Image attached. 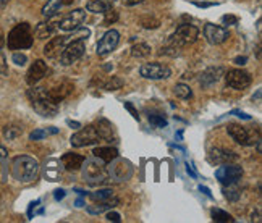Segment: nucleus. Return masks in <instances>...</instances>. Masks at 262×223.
<instances>
[{
	"label": "nucleus",
	"instance_id": "nucleus-1",
	"mask_svg": "<svg viewBox=\"0 0 262 223\" xmlns=\"http://www.w3.org/2000/svg\"><path fill=\"white\" fill-rule=\"evenodd\" d=\"M28 97L31 100L33 108L44 118H54L58 114V104L49 97L46 87H31L28 91Z\"/></svg>",
	"mask_w": 262,
	"mask_h": 223
},
{
	"label": "nucleus",
	"instance_id": "nucleus-2",
	"mask_svg": "<svg viewBox=\"0 0 262 223\" xmlns=\"http://www.w3.org/2000/svg\"><path fill=\"white\" fill-rule=\"evenodd\" d=\"M39 173V162L29 155H18L12 160V176L19 183H31Z\"/></svg>",
	"mask_w": 262,
	"mask_h": 223
},
{
	"label": "nucleus",
	"instance_id": "nucleus-3",
	"mask_svg": "<svg viewBox=\"0 0 262 223\" xmlns=\"http://www.w3.org/2000/svg\"><path fill=\"white\" fill-rule=\"evenodd\" d=\"M33 42H34V34L29 23L16 25L12 31L8 33V37H7V46L10 50L29 49V47H33Z\"/></svg>",
	"mask_w": 262,
	"mask_h": 223
},
{
	"label": "nucleus",
	"instance_id": "nucleus-4",
	"mask_svg": "<svg viewBox=\"0 0 262 223\" xmlns=\"http://www.w3.org/2000/svg\"><path fill=\"white\" fill-rule=\"evenodd\" d=\"M83 178L91 185H97V183H104L108 178V171L105 167V162L100 159H88L83 162Z\"/></svg>",
	"mask_w": 262,
	"mask_h": 223
},
{
	"label": "nucleus",
	"instance_id": "nucleus-5",
	"mask_svg": "<svg viewBox=\"0 0 262 223\" xmlns=\"http://www.w3.org/2000/svg\"><path fill=\"white\" fill-rule=\"evenodd\" d=\"M199 37V29L193 25H180L177 28V31L173 33V36L170 37L168 44H172L178 49H183L186 46L194 44Z\"/></svg>",
	"mask_w": 262,
	"mask_h": 223
},
{
	"label": "nucleus",
	"instance_id": "nucleus-6",
	"mask_svg": "<svg viewBox=\"0 0 262 223\" xmlns=\"http://www.w3.org/2000/svg\"><path fill=\"white\" fill-rule=\"evenodd\" d=\"M86 52V39L84 37H78L73 42H70L65 46V49L60 54V63L63 66H70L76 63L79 58H81Z\"/></svg>",
	"mask_w": 262,
	"mask_h": 223
},
{
	"label": "nucleus",
	"instance_id": "nucleus-7",
	"mask_svg": "<svg viewBox=\"0 0 262 223\" xmlns=\"http://www.w3.org/2000/svg\"><path fill=\"white\" fill-rule=\"evenodd\" d=\"M215 178L224 186L235 185L243 178V168L239 165H235L233 162H231V164H224V167H219L215 170Z\"/></svg>",
	"mask_w": 262,
	"mask_h": 223
},
{
	"label": "nucleus",
	"instance_id": "nucleus-8",
	"mask_svg": "<svg viewBox=\"0 0 262 223\" xmlns=\"http://www.w3.org/2000/svg\"><path fill=\"white\" fill-rule=\"evenodd\" d=\"M70 143H72L73 147H86V146H93V144H97L100 143V136L97 133V129L94 125H89L86 128H83L81 131H78L72 136L70 139Z\"/></svg>",
	"mask_w": 262,
	"mask_h": 223
},
{
	"label": "nucleus",
	"instance_id": "nucleus-9",
	"mask_svg": "<svg viewBox=\"0 0 262 223\" xmlns=\"http://www.w3.org/2000/svg\"><path fill=\"white\" fill-rule=\"evenodd\" d=\"M120 44V33L117 29H108V31L100 37V40L97 42V49L96 52L99 57H107L108 54H112L114 50L118 47Z\"/></svg>",
	"mask_w": 262,
	"mask_h": 223
},
{
	"label": "nucleus",
	"instance_id": "nucleus-10",
	"mask_svg": "<svg viewBox=\"0 0 262 223\" xmlns=\"http://www.w3.org/2000/svg\"><path fill=\"white\" fill-rule=\"evenodd\" d=\"M225 81L228 87L235 91H245L253 83V78H251V75L245 72V70H230L225 75Z\"/></svg>",
	"mask_w": 262,
	"mask_h": 223
},
{
	"label": "nucleus",
	"instance_id": "nucleus-11",
	"mask_svg": "<svg viewBox=\"0 0 262 223\" xmlns=\"http://www.w3.org/2000/svg\"><path fill=\"white\" fill-rule=\"evenodd\" d=\"M139 75L146 79H167L172 76V70L162 63H144L139 68Z\"/></svg>",
	"mask_w": 262,
	"mask_h": 223
},
{
	"label": "nucleus",
	"instance_id": "nucleus-12",
	"mask_svg": "<svg viewBox=\"0 0 262 223\" xmlns=\"http://www.w3.org/2000/svg\"><path fill=\"white\" fill-rule=\"evenodd\" d=\"M107 171H108V176L114 178L115 181H126L133 175V165H131L128 160L117 157L115 160H112V165H110Z\"/></svg>",
	"mask_w": 262,
	"mask_h": 223
},
{
	"label": "nucleus",
	"instance_id": "nucleus-13",
	"mask_svg": "<svg viewBox=\"0 0 262 223\" xmlns=\"http://www.w3.org/2000/svg\"><path fill=\"white\" fill-rule=\"evenodd\" d=\"M86 21V12L83 8H76L73 12H70L62 21L58 23V29H62L65 33L76 31V29Z\"/></svg>",
	"mask_w": 262,
	"mask_h": 223
},
{
	"label": "nucleus",
	"instance_id": "nucleus-14",
	"mask_svg": "<svg viewBox=\"0 0 262 223\" xmlns=\"http://www.w3.org/2000/svg\"><path fill=\"white\" fill-rule=\"evenodd\" d=\"M204 36L207 39L209 44L212 46H219V44H224L225 40L230 37L228 29L224 26H215V25H206L204 26Z\"/></svg>",
	"mask_w": 262,
	"mask_h": 223
},
{
	"label": "nucleus",
	"instance_id": "nucleus-15",
	"mask_svg": "<svg viewBox=\"0 0 262 223\" xmlns=\"http://www.w3.org/2000/svg\"><path fill=\"white\" fill-rule=\"evenodd\" d=\"M227 133L235 143H238L241 146H253L254 144V139H251V135L248 133V129L238 123H230L227 126Z\"/></svg>",
	"mask_w": 262,
	"mask_h": 223
},
{
	"label": "nucleus",
	"instance_id": "nucleus-16",
	"mask_svg": "<svg viewBox=\"0 0 262 223\" xmlns=\"http://www.w3.org/2000/svg\"><path fill=\"white\" fill-rule=\"evenodd\" d=\"M238 155L233 150L228 149H222V147H214L209 150V162L214 165H224V164H231V162H236Z\"/></svg>",
	"mask_w": 262,
	"mask_h": 223
},
{
	"label": "nucleus",
	"instance_id": "nucleus-17",
	"mask_svg": "<svg viewBox=\"0 0 262 223\" xmlns=\"http://www.w3.org/2000/svg\"><path fill=\"white\" fill-rule=\"evenodd\" d=\"M47 65L44 60H36V62L29 66L28 73H26V83L29 86H36L39 81H41L47 75Z\"/></svg>",
	"mask_w": 262,
	"mask_h": 223
},
{
	"label": "nucleus",
	"instance_id": "nucleus-18",
	"mask_svg": "<svg viewBox=\"0 0 262 223\" xmlns=\"http://www.w3.org/2000/svg\"><path fill=\"white\" fill-rule=\"evenodd\" d=\"M67 44H68V37L67 36L52 37L44 47V55L47 58H57V57H60V54H62V50L65 49Z\"/></svg>",
	"mask_w": 262,
	"mask_h": 223
},
{
	"label": "nucleus",
	"instance_id": "nucleus-19",
	"mask_svg": "<svg viewBox=\"0 0 262 223\" xmlns=\"http://www.w3.org/2000/svg\"><path fill=\"white\" fill-rule=\"evenodd\" d=\"M73 89H75V86L72 83H68V81H65V83L52 87L50 91H47V93H49V97L52 99L55 104H60L62 100H65L70 94H72Z\"/></svg>",
	"mask_w": 262,
	"mask_h": 223
},
{
	"label": "nucleus",
	"instance_id": "nucleus-20",
	"mask_svg": "<svg viewBox=\"0 0 262 223\" xmlns=\"http://www.w3.org/2000/svg\"><path fill=\"white\" fill-rule=\"evenodd\" d=\"M60 160H62V165L65 167V170L78 171V170H81L83 162L86 160V157L75 154V152H67V154L62 155V159H60Z\"/></svg>",
	"mask_w": 262,
	"mask_h": 223
},
{
	"label": "nucleus",
	"instance_id": "nucleus-21",
	"mask_svg": "<svg viewBox=\"0 0 262 223\" xmlns=\"http://www.w3.org/2000/svg\"><path fill=\"white\" fill-rule=\"evenodd\" d=\"M224 75V68H220V66H210L207 68L206 72L199 76V84L203 86V87H210L212 84H215L217 81L220 79V76Z\"/></svg>",
	"mask_w": 262,
	"mask_h": 223
},
{
	"label": "nucleus",
	"instance_id": "nucleus-22",
	"mask_svg": "<svg viewBox=\"0 0 262 223\" xmlns=\"http://www.w3.org/2000/svg\"><path fill=\"white\" fill-rule=\"evenodd\" d=\"M120 204V199L118 197H110L108 200H104V202H94L93 206H88V212L91 215H99V214H102V212L105 210H110V209H114Z\"/></svg>",
	"mask_w": 262,
	"mask_h": 223
},
{
	"label": "nucleus",
	"instance_id": "nucleus-23",
	"mask_svg": "<svg viewBox=\"0 0 262 223\" xmlns=\"http://www.w3.org/2000/svg\"><path fill=\"white\" fill-rule=\"evenodd\" d=\"M96 129H97V133L100 136V139H105L107 143H112V138H114V126L112 123H110L108 120L105 118H99L96 121Z\"/></svg>",
	"mask_w": 262,
	"mask_h": 223
},
{
	"label": "nucleus",
	"instance_id": "nucleus-24",
	"mask_svg": "<svg viewBox=\"0 0 262 223\" xmlns=\"http://www.w3.org/2000/svg\"><path fill=\"white\" fill-rule=\"evenodd\" d=\"M93 155L100 159L102 162H105V164H110V162L115 160L118 157V150L115 147H110V146H107V147H96L93 150Z\"/></svg>",
	"mask_w": 262,
	"mask_h": 223
},
{
	"label": "nucleus",
	"instance_id": "nucleus-25",
	"mask_svg": "<svg viewBox=\"0 0 262 223\" xmlns=\"http://www.w3.org/2000/svg\"><path fill=\"white\" fill-rule=\"evenodd\" d=\"M65 7L63 0H47V4L42 7V16L44 18H54L55 15L60 13V8Z\"/></svg>",
	"mask_w": 262,
	"mask_h": 223
},
{
	"label": "nucleus",
	"instance_id": "nucleus-26",
	"mask_svg": "<svg viewBox=\"0 0 262 223\" xmlns=\"http://www.w3.org/2000/svg\"><path fill=\"white\" fill-rule=\"evenodd\" d=\"M108 8H112L108 0H89L86 5L88 12H93V13H105Z\"/></svg>",
	"mask_w": 262,
	"mask_h": 223
},
{
	"label": "nucleus",
	"instance_id": "nucleus-27",
	"mask_svg": "<svg viewBox=\"0 0 262 223\" xmlns=\"http://www.w3.org/2000/svg\"><path fill=\"white\" fill-rule=\"evenodd\" d=\"M55 31V26L52 23H39L34 29V34L37 39H47V37H52Z\"/></svg>",
	"mask_w": 262,
	"mask_h": 223
},
{
	"label": "nucleus",
	"instance_id": "nucleus-28",
	"mask_svg": "<svg viewBox=\"0 0 262 223\" xmlns=\"http://www.w3.org/2000/svg\"><path fill=\"white\" fill-rule=\"evenodd\" d=\"M150 46L146 44V42H138L131 47V57L133 58H144V57H149L150 55Z\"/></svg>",
	"mask_w": 262,
	"mask_h": 223
},
{
	"label": "nucleus",
	"instance_id": "nucleus-29",
	"mask_svg": "<svg viewBox=\"0 0 262 223\" xmlns=\"http://www.w3.org/2000/svg\"><path fill=\"white\" fill-rule=\"evenodd\" d=\"M210 215H212V220L217 223H233L235 218L231 217L228 212L222 210V209H212L210 210Z\"/></svg>",
	"mask_w": 262,
	"mask_h": 223
},
{
	"label": "nucleus",
	"instance_id": "nucleus-30",
	"mask_svg": "<svg viewBox=\"0 0 262 223\" xmlns=\"http://www.w3.org/2000/svg\"><path fill=\"white\" fill-rule=\"evenodd\" d=\"M89 197L93 199L94 202H104V200H108L110 197H114V191L112 189H99V191H94L91 192Z\"/></svg>",
	"mask_w": 262,
	"mask_h": 223
},
{
	"label": "nucleus",
	"instance_id": "nucleus-31",
	"mask_svg": "<svg viewBox=\"0 0 262 223\" xmlns=\"http://www.w3.org/2000/svg\"><path fill=\"white\" fill-rule=\"evenodd\" d=\"M173 93L178 99H183V100H188L193 97V91H191V87L183 83H178L173 89Z\"/></svg>",
	"mask_w": 262,
	"mask_h": 223
},
{
	"label": "nucleus",
	"instance_id": "nucleus-32",
	"mask_svg": "<svg viewBox=\"0 0 262 223\" xmlns=\"http://www.w3.org/2000/svg\"><path fill=\"white\" fill-rule=\"evenodd\" d=\"M236 185H238V183H235V185H228V186L224 188V196H225L228 200H231V202H236V200L241 197V191H239V188H238Z\"/></svg>",
	"mask_w": 262,
	"mask_h": 223
},
{
	"label": "nucleus",
	"instance_id": "nucleus-33",
	"mask_svg": "<svg viewBox=\"0 0 262 223\" xmlns=\"http://www.w3.org/2000/svg\"><path fill=\"white\" fill-rule=\"evenodd\" d=\"M125 84V81L118 76H110L105 83H104V89L105 91H117V89H122Z\"/></svg>",
	"mask_w": 262,
	"mask_h": 223
},
{
	"label": "nucleus",
	"instance_id": "nucleus-34",
	"mask_svg": "<svg viewBox=\"0 0 262 223\" xmlns=\"http://www.w3.org/2000/svg\"><path fill=\"white\" fill-rule=\"evenodd\" d=\"M50 133L52 135H55V133H58V129L57 128H50V129H34L31 135H29V138H31V141H41V139H44L46 136H49Z\"/></svg>",
	"mask_w": 262,
	"mask_h": 223
},
{
	"label": "nucleus",
	"instance_id": "nucleus-35",
	"mask_svg": "<svg viewBox=\"0 0 262 223\" xmlns=\"http://www.w3.org/2000/svg\"><path fill=\"white\" fill-rule=\"evenodd\" d=\"M21 133H23V128L15 126V125H10V126H5V128H4V136H5L8 141L16 139Z\"/></svg>",
	"mask_w": 262,
	"mask_h": 223
},
{
	"label": "nucleus",
	"instance_id": "nucleus-36",
	"mask_svg": "<svg viewBox=\"0 0 262 223\" xmlns=\"http://www.w3.org/2000/svg\"><path fill=\"white\" fill-rule=\"evenodd\" d=\"M149 123L156 126V128H165L167 126V120L164 115H154V114H150L149 115Z\"/></svg>",
	"mask_w": 262,
	"mask_h": 223
},
{
	"label": "nucleus",
	"instance_id": "nucleus-37",
	"mask_svg": "<svg viewBox=\"0 0 262 223\" xmlns=\"http://www.w3.org/2000/svg\"><path fill=\"white\" fill-rule=\"evenodd\" d=\"M104 15H105L104 16V23H102L104 26L114 25L115 21H118V12H117V10H114V8H108Z\"/></svg>",
	"mask_w": 262,
	"mask_h": 223
},
{
	"label": "nucleus",
	"instance_id": "nucleus-38",
	"mask_svg": "<svg viewBox=\"0 0 262 223\" xmlns=\"http://www.w3.org/2000/svg\"><path fill=\"white\" fill-rule=\"evenodd\" d=\"M141 25H143V28H146V29H157L160 26V21L156 18H150V19L143 18V19H141Z\"/></svg>",
	"mask_w": 262,
	"mask_h": 223
},
{
	"label": "nucleus",
	"instance_id": "nucleus-39",
	"mask_svg": "<svg viewBox=\"0 0 262 223\" xmlns=\"http://www.w3.org/2000/svg\"><path fill=\"white\" fill-rule=\"evenodd\" d=\"M178 50H180L178 47H175V46H172V44H168V46H165V47L160 49L159 55H170V57H175V55L180 54Z\"/></svg>",
	"mask_w": 262,
	"mask_h": 223
},
{
	"label": "nucleus",
	"instance_id": "nucleus-40",
	"mask_svg": "<svg viewBox=\"0 0 262 223\" xmlns=\"http://www.w3.org/2000/svg\"><path fill=\"white\" fill-rule=\"evenodd\" d=\"M12 60H13V63H16L18 66H25L28 63V57L25 54H19V52H15Z\"/></svg>",
	"mask_w": 262,
	"mask_h": 223
},
{
	"label": "nucleus",
	"instance_id": "nucleus-41",
	"mask_svg": "<svg viewBox=\"0 0 262 223\" xmlns=\"http://www.w3.org/2000/svg\"><path fill=\"white\" fill-rule=\"evenodd\" d=\"M222 23L225 26H230V25H238V18L233 16V15H224L222 16Z\"/></svg>",
	"mask_w": 262,
	"mask_h": 223
},
{
	"label": "nucleus",
	"instance_id": "nucleus-42",
	"mask_svg": "<svg viewBox=\"0 0 262 223\" xmlns=\"http://www.w3.org/2000/svg\"><path fill=\"white\" fill-rule=\"evenodd\" d=\"M0 75H4V76L8 75V65H7V58L4 54H0Z\"/></svg>",
	"mask_w": 262,
	"mask_h": 223
},
{
	"label": "nucleus",
	"instance_id": "nucleus-43",
	"mask_svg": "<svg viewBox=\"0 0 262 223\" xmlns=\"http://www.w3.org/2000/svg\"><path fill=\"white\" fill-rule=\"evenodd\" d=\"M105 218H107L108 221H115V223H120V221H122V215H120L118 212H107Z\"/></svg>",
	"mask_w": 262,
	"mask_h": 223
},
{
	"label": "nucleus",
	"instance_id": "nucleus-44",
	"mask_svg": "<svg viewBox=\"0 0 262 223\" xmlns=\"http://www.w3.org/2000/svg\"><path fill=\"white\" fill-rule=\"evenodd\" d=\"M125 108L129 112L131 115H133V118H135V120H138V121H139V114L136 112V108L133 107V104H131V102H125Z\"/></svg>",
	"mask_w": 262,
	"mask_h": 223
},
{
	"label": "nucleus",
	"instance_id": "nucleus-45",
	"mask_svg": "<svg viewBox=\"0 0 262 223\" xmlns=\"http://www.w3.org/2000/svg\"><path fill=\"white\" fill-rule=\"evenodd\" d=\"M65 189H55V192H54V197H55V200H60V199H63L65 197Z\"/></svg>",
	"mask_w": 262,
	"mask_h": 223
},
{
	"label": "nucleus",
	"instance_id": "nucleus-46",
	"mask_svg": "<svg viewBox=\"0 0 262 223\" xmlns=\"http://www.w3.org/2000/svg\"><path fill=\"white\" fill-rule=\"evenodd\" d=\"M144 0H123V4L126 7H135V5H139V4H143Z\"/></svg>",
	"mask_w": 262,
	"mask_h": 223
},
{
	"label": "nucleus",
	"instance_id": "nucleus-47",
	"mask_svg": "<svg viewBox=\"0 0 262 223\" xmlns=\"http://www.w3.org/2000/svg\"><path fill=\"white\" fill-rule=\"evenodd\" d=\"M233 62H235L236 65H245V63L248 62V58H246V57H236V58L233 60Z\"/></svg>",
	"mask_w": 262,
	"mask_h": 223
},
{
	"label": "nucleus",
	"instance_id": "nucleus-48",
	"mask_svg": "<svg viewBox=\"0 0 262 223\" xmlns=\"http://www.w3.org/2000/svg\"><path fill=\"white\" fill-rule=\"evenodd\" d=\"M7 155H8L7 149H5L4 146H0V160H5V159H7Z\"/></svg>",
	"mask_w": 262,
	"mask_h": 223
},
{
	"label": "nucleus",
	"instance_id": "nucleus-49",
	"mask_svg": "<svg viewBox=\"0 0 262 223\" xmlns=\"http://www.w3.org/2000/svg\"><path fill=\"white\" fill-rule=\"evenodd\" d=\"M199 191H201V192H204V194H206L207 197H212V192L209 191V188H206V186H199Z\"/></svg>",
	"mask_w": 262,
	"mask_h": 223
},
{
	"label": "nucleus",
	"instance_id": "nucleus-50",
	"mask_svg": "<svg viewBox=\"0 0 262 223\" xmlns=\"http://www.w3.org/2000/svg\"><path fill=\"white\" fill-rule=\"evenodd\" d=\"M4 44H5V36H4V33H2V29H0V50H2Z\"/></svg>",
	"mask_w": 262,
	"mask_h": 223
},
{
	"label": "nucleus",
	"instance_id": "nucleus-51",
	"mask_svg": "<svg viewBox=\"0 0 262 223\" xmlns=\"http://www.w3.org/2000/svg\"><path fill=\"white\" fill-rule=\"evenodd\" d=\"M67 123H68L70 126H72V128H73V126H75V128H79V126H81V125L78 123V121H72V120H68Z\"/></svg>",
	"mask_w": 262,
	"mask_h": 223
},
{
	"label": "nucleus",
	"instance_id": "nucleus-52",
	"mask_svg": "<svg viewBox=\"0 0 262 223\" xmlns=\"http://www.w3.org/2000/svg\"><path fill=\"white\" fill-rule=\"evenodd\" d=\"M186 171H188V173H189L191 176H196V173H194V170H193V168H191V165H189V164H186Z\"/></svg>",
	"mask_w": 262,
	"mask_h": 223
},
{
	"label": "nucleus",
	"instance_id": "nucleus-53",
	"mask_svg": "<svg viewBox=\"0 0 262 223\" xmlns=\"http://www.w3.org/2000/svg\"><path fill=\"white\" fill-rule=\"evenodd\" d=\"M76 207H83V199H78L76 200Z\"/></svg>",
	"mask_w": 262,
	"mask_h": 223
},
{
	"label": "nucleus",
	"instance_id": "nucleus-54",
	"mask_svg": "<svg viewBox=\"0 0 262 223\" xmlns=\"http://www.w3.org/2000/svg\"><path fill=\"white\" fill-rule=\"evenodd\" d=\"M108 2H110V4H112V2H115V0H108Z\"/></svg>",
	"mask_w": 262,
	"mask_h": 223
}]
</instances>
